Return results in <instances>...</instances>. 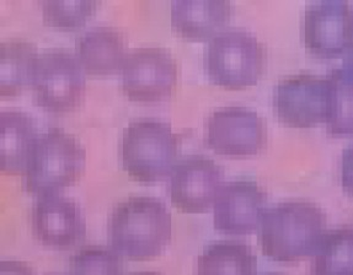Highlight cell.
Listing matches in <instances>:
<instances>
[{
    "label": "cell",
    "instance_id": "obj_1",
    "mask_svg": "<svg viewBox=\"0 0 353 275\" xmlns=\"http://www.w3.org/2000/svg\"><path fill=\"white\" fill-rule=\"evenodd\" d=\"M326 229L324 210L313 201L293 199L268 208L259 226V243L274 262L294 263L313 254Z\"/></svg>",
    "mask_w": 353,
    "mask_h": 275
},
{
    "label": "cell",
    "instance_id": "obj_2",
    "mask_svg": "<svg viewBox=\"0 0 353 275\" xmlns=\"http://www.w3.org/2000/svg\"><path fill=\"white\" fill-rule=\"evenodd\" d=\"M171 226V212L164 201L152 195H132L114 206L108 235L117 252L143 261L159 256L168 246Z\"/></svg>",
    "mask_w": 353,
    "mask_h": 275
},
{
    "label": "cell",
    "instance_id": "obj_3",
    "mask_svg": "<svg viewBox=\"0 0 353 275\" xmlns=\"http://www.w3.org/2000/svg\"><path fill=\"white\" fill-rule=\"evenodd\" d=\"M86 150L79 139L52 128L37 138L23 173V184L30 193L54 195L84 171Z\"/></svg>",
    "mask_w": 353,
    "mask_h": 275
},
{
    "label": "cell",
    "instance_id": "obj_4",
    "mask_svg": "<svg viewBox=\"0 0 353 275\" xmlns=\"http://www.w3.org/2000/svg\"><path fill=\"white\" fill-rule=\"evenodd\" d=\"M179 137L170 123L154 117L132 120L121 139L122 165L138 181L152 182L165 177L176 164Z\"/></svg>",
    "mask_w": 353,
    "mask_h": 275
},
{
    "label": "cell",
    "instance_id": "obj_5",
    "mask_svg": "<svg viewBox=\"0 0 353 275\" xmlns=\"http://www.w3.org/2000/svg\"><path fill=\"white\" fill-rule=\"evenodd\" d=\"M266 47L250 31L228 28L216 32L205 51V69L216 85L243 89L260 80Z\"/></svg>",
    "mask_w": 353,
    "mask_h": 275
},
{
    "label": "cell",
    "instance_id": "obj_6",
    "mask_svg": "<svg viewBox=\"0 0 353 275\" xmlns=\"http://www.w3.org/2000/svg\"><path fill=\"white\" fill-rule=\"evenodd\" d=\"M34 102L53 112H67L83 102L86 91L84 69L73 52L48 48L41 52L31 80Z\"/></svg>",
    "mask_w": 353,
    "mask_h": 275
},
{
    "label": "cell",
    "instance_id": "obj_7",
    "mask_svg": "<svg viewBox=\"0 0 353 275\" xmlns=\"http://www.w3.org/2000/svg\"><path fill=\"white\" fill-rule=\"evenodd\" d=\"M176 60L170 51L157 46L133 48L121 68V84L125 95L142 102L168 98L177 82Z\"/></svg>",
    "mask_w": 353,
    "mask_h": 275
},
{
    "label": "cell",
    "instance_id": "obj_8",
    "mask_svg": "<svg viewBox=\"0 0 353 275\" xmlns=\"http://www.w3.org/2000/svg\"><path fill=\"white\" fill-rule=\"evenodd\" d=\"M205 142L216 153L250 156L268 144V124L255 109L225 106L214 109L205 120Z\"/></svg>",
    "mask_w": 353,
    "mask_h": 275
},
{
    "label": "cell",
    "instance_id": "obj_9",
    "mask_svg": "<svg viewBox=\"0 0 353 275\" xmlns=\"http://www.w3.org/2000/svg\"><path fill=\"white\" fill-rule=\"evenodd\" d=\"M274 109L287 126L310 128L323 123L329 109L326 76L301 73L279 79L274 89Z\"/></svg>",
    "mask_w": 353,
    "mask_h": 275
},
{
    "label": "cell",
    "instance_id": "obj_10",
    "mask_svg": "<svg viewBox=\"0 0 353 275\" xmlns=\"http://www.w3.org/2000/svg\"><path fill=\"white\" fill-rule=\"evenodd\" d=\"M223 178L222 166L210 156L188 155L171 170V201L185 212H207L224 184Z\"/></svg>",
    "mask_w": 353,
    "mask_h": 275
},
{
    "label": "cell",
    "instance_id": "obj_11",
    "mask_svg": "<svg viewBox=\"0 0 353 275\" xmlns=\"http://www.w3.org/2000/svg\"><path fill=\"white\" fill-rule=\"evenodd\" d=\"M302 34L309 52L323 57L339 56L353 46V9L347 1L312 3L303 16Z\"/></svg>",
    "mask_w": 353,
    "mask_h": 275
},
{
    "label": "cell",
    "instance_id": "obj_12",
    "mask_svg": "<svg viewBox=\"0 0 353 275\" xmlns=\"http://www.w3.org/2000/svg\"><path fill=\"white\" fill-rule=\"evenodd\" d=\"M31 228L43 245L68 250L85 239L86 220L79 204L64 195H39L31 208Z\"/></svg>",
    "mask_w": 353,
    "mask_h": 275
},
{
    "label": "cell",
    "instance_id": "obj_13",
    "mask_svg": "<svg viewBox=\"0 0 353 275\" xmlns=\"http://www.w3.org/2000/svg\"><path fill=\"white\" fill-rule=\"evenodd\" d=\"M268 195L256 181L236 178L222 186L214 201L213 223L228 235H249L259 230Z\"/></svg>",
    "mask_w": 353,
    "mask_h": 275
},
{
    "label": "cell",
    "instance_id": "obj_14",
    "mask_svg": "<svg viewBox=\"0 0 353 275\" xmlns=\"http://www.w3.org/2000/svg\"><path fill=\"white\" fill-rule=\"evenodd\" d=\"M77 57L86 73L92 75L114 74L125 56V34L114 26H92L75 41Z\"/></svg>",
    "mask_w": 353,
    "mask_h": 275
},
{
    "label": "cell",
    "instance_id": "obj_15",
    "mask_svg": "<svg viewBox=\"0 0 353 275\" xmlns=\"http://www.w3.org/2000/svg\"><path fill=\"white\" fill-rule=\"evenodd\" d=\"M39 138L31 116L21 109L0 113V165L8 173H23Z\"/></svg>",
    "mask_w": 353,
    "mask_h": 275
},
{
    "label": "cell",
    "instance_id": "obj_16",
    "mask_svg": "<svg viewBox=\"0 0 353 275\" xmlns=\"http://www.w3.org/2000/svg\"><path fill=\"white\" fill-rule=\"evenodd\" d=\"M232 4L228 0H174L171 23L183 37L205 40L228 23Z\"/></svg>",
    "mask_w": 353,
    "mask_h": 275
},
{
    "label": "cell",
    "instance_id": "obj_17",
    "mask_svg": "<svg viewBox=\"0 0 353 275\" xmlns=\"http://www.w3.org/2000/svg\"><path fill=\"white\" fill-rule=\"evenodd\" d=\"M257 257L241 241H214L197 259V275H256Z\"/></svg>",
    "mask_w": 353,
    "mask_h": 275
},
{
    "label": "cell",
    "instance_id": "obj_18",
    "mask_svg": "<svg viewBox=\"0 0 353 275\" xmlns=\"http://www.w3.org/2000/svg\"><path fill=\"white\" fill-rule=\"evenodd\" d=\"M37 47L23 38H9L0 43V95L15 96L31 84Z\"/></svg>",
    "mask_w": 353,
    "mask_h": 275
},
{
    "label": "cell",
    "instance_id": "obj_19",
    "mask_svg": "<svg viewBox=\"0 0 353 275\" xmlns=\"http://www.w3.org/2000/svg\"><path fill=\"white\" fill-rule=\"evenodd\" d=\"M310 272L312 275H353V228L325 232L314 251Z\"/></svg>",
    "mask_w": 353,
    "mask_h": 275
},
{
    "label": "cell",
    "instance_id": "obj_20",
    "mask_svg": "<svg viewBox=\"0 0 353 275\" xmlns=\"http://www.w3.org/2000/svg\"><path fill=\"white\" fill-rule=\"evenodd\" d=\"M329 109L325 120L331 135H353V80L343 69L334 68L326 75Z\"/></svg>",
    "mask_w": 353,
    "mask_h": 275
},
{
    "label": "cell",
    "instance_id": "obj_21",
    "mask_svg": "<svg viewBox=\"0 0 353 275\" xmlns=\"http://www.w3.org/2000/svg\"><path fill=\"white\" fill-rule=\"evenodd\" d=\"M69 275H125V264L114 247L90 243L70 256Z\"/></svg>",
    "mask_w": 353,
    "mask_h": 275
},
{
    "label": "cell",
    "instance_id": "obj_22",
    "mask_svg": "<svg viewBox=\"0 0 353 275\" xmlns=\"http://www.w3.org/2000/svg\"><path fill=\"white\" fill-rule=\"evenodd\" d=\"M97 0H43V20L61 29H75L86 23L97 10Z\"/></svg>",
    "mask_w": 353,
    "mask_h": 275
},
{
    "label": "cell",
    "instance_id": "obj_23",
    "mask_svg": "<svg viewBox=\"0 0 353 275\" xmlns=\"http://www.w3.org/2000/svg\"><path fill=\"white\" fill-rule=\"evenodd\" d=\"M340 178L342 187L353 198V143L342 151Z\"/></svg>",
    "mask_w": 353,
    "mask_h": 275
},
{
    "label": "cell",
    "instance_id": "obj_24",
    "mask_svg": "<svg viewBox=\"0 0 353 275\" xmlns=\"http://www.w3.org/2000/svg\"><path fill=\"white\" fill-rule=\"evenodd\" d=\"M0 275H34L30 264L21 261H1Z\"/></svg>",
    "mask_w": 353,
    "mask_h": 275
},
{
    "label": "cell",
    "instance_id": "obj_25",
    "mask_svg": "<svg viewBox=\"0 0 353 275\" xmlns=\"http://www.w3.org/2000/svg\"><path fill=\"white\" fill-rule=\"evenodd\" d=\"M342 69L353 80V46L346 52V56L342 62Z\"/></svg>",
    "mask_w": 353,
    "mask_h": 275
},
{
    "label": "cell",
    "instance_id": "obj_26",
    "mask_svg": "<svg viewBox=\"0 0 353 275\" xmlns=\"http://www.w3.org/2000/svg\"><path fill=\"white\" fill-rule=\"evenodd\" d=\"M128 275H163L158 273V272H150V270H143V272H133L131 274Z\"/></svg>",
    "mask_w": 353,
    "mask_h": 275
},
{
    "label": "cell",
    "instance_id": "obj_27",
    "mask_svg": "<svg viewBox=\"0 0 353 275\" xmlns=\"http://www.w3.org/2000/svg\"><path fill=\"white\" fill-rule=\"evenodd\" d=\"M261 275H287V274H283V273H274V272H272V273H265V274H261Z\"/></svg>",
    "mask_w": 353,
    "mask_h": 275
}]
</instances>
